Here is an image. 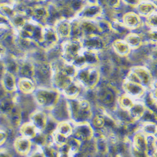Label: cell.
Here are the masks:
<instances>
[{"label": "cell", "instance_id": "cell-1", "mask_svg": "<svg viewBox=\"0 0 157 157\" xmlns=\"http://www.w3.org/2000/svg\"><path fill=\"white\" fill-rule=\"evenodd\" d=\"M70 120L74 124L89 123L94 114L93 103L84 96L67 99Z\"/></svg>", "mask_w": 157, "mask_h": 157}, {"label": "cell", "instance_id": "cell-2", "mask_svg": "<svg viewBox=\"0 0 157 157\" xmlns=\"http://www.w3.org/2000/svg\"><path fill=\"white\" fill-rule=\"evenodd\" d=\"M96 106L102 108L108 113L112 111L117 106V99L120 93L111 83L102 84L94 89Z\"/></svg>", "mask_w": 157, "mask_h": 157}, {"label": "cell", "instance_id": "cell-3", "mask_svg": "<svg viewBox=\"0 0 157 157\" xmlns=\"http://www.w3.org/2000/svg\"><path fill=\"white\" fill-rule=\"evenodd\" d=\"M32 95L37 108L48 112L54 107L61 93L52 87H36Z\"/></svg>", "mask_w": 157, "mask_h": 157}, {"label": "cell", "instance_id": "cell-4", "mask_svg": "<svg viewBox=\"0 0 157 157\" xmlns=\"http://www.w3.org/2000/svg\"><path fill=\"white\" fill-rule=\"evenodd\" d=\"M101 77L99 66L85 65L77 69L74 80L85 90H91L95 89L99 85Z\"/></svg>", "mask_w": 157, "mask_h": 157}, {"label": "cell", "instance_id": "cell-5", "mask_svg": "<svg viewBox=\"0 0 157 157\" xmlns=\"http://www.w3.org/2000/svg\"><path fill=\"white\" fill-rule=\"evenodd\" d=\"M60 58L66 63L72 64L74 60L79 55L83 49L81 39L70 38L60 43Z\"/></svg>", "mask_w": 157, "mask_h": 157}, {"label": "cell", "instance_id": "cell-6", "mask_svg": "<svg viewBox=\"0 0 157 157\" xmlns=\"http://www.w3.org/2000/svg\"><path fill=\"white\" fill-rule=\"evenodd\" d=\"M35 73L33 81L36 87H51L52 68L49 62H34Z\"/></svg>", "mask_w": 157, "mask_h": 157}, {"label": "cell", "instance_id": "cell-7", "mask_svg": "<svg viewBox=\"0 0 157 157\" xmlns=\"http://www.w3.org/2000/svg\"><path fill=\"white\" fill-rule=\"evenodd\" d=\"M84 49L100 54L108 47V40L101 35L93 34L84 36L81 38Z\"/></svg>", "mask_w": 157, "mask_h": 157}, {"label": "cell", "instance_id": "cell-8", "mask_svg": "<svg viewBox=\"0 0 157 157\" xmlns=\"http://www.w3.org/2000/svg\"><path fill=\"white\" fill-rule=\"evenodd\" d=\"M105 10L99 4L85 5L78 11L74 18L78 20L95 21L104 15Z\"/></svg>", "mask_w": 157, "mask_h": 157}, {"label": "cell", "instance_id": "cell-9", "mask_svg": "<svg viewBox=\"0 0 157 157\" xmlns=\"http://www.w3.org/2000/svg\"><path fill=\"white\" fill-rule=\"evenodd\" d=\"M101 58L99 54L97 52L83 49L81 53L74 60L72 65L77 69H80L85 65H93V66H99L101 63Z\"/></svg>", "mask_w": 157, "mask_h": 157}, {"label": "cell", "instance_id": "cell-10", "mask_svg": "<svg viewBox=\"0 0 157 157\" xmlns=\"http://www.w3.org/2000/svg\"><path fill=\"white\" fill-rule=\"evenodd\" d=\"M47 113L58 123L71 121L67 100L62 94L54 107Z\"/></svg>", "mask_w": 157, "mask_h": 157}, {"label": "cell", "instance_id": "cell-11", "mask_svg": "<svg viewBox=\"0 0 157 157\" xmlns=\"http://www.w3.org/2000/svg\"><path fill=\"white\" fill-rule=\"evenodd\" d=\"M60 44L59 38L53 25L46 24L43 26L42 42L40 45L45 52Z\"/></svg>", "mask_w": 157, "mask_h": 157}, {"label": "cell", "instance_id": "cell-12", "mask_svg": "<svg viewBox=\"0 0 157 157\" xmlns=\"http://www.w3.org/2000/svg\"><path fill=\"white\" fill-rule=\"evenodd\" d=\"M123 93L134 100H141L147 93V89L141 84L131 82L123 78L121 84Z\"/></svg>", "mask_w": 157, "mask_h": 157}, {"label": "cell", "instance_id": "cell-13", "mask_svg": "<svg viewBox=\"0 0 157 157\" xmlns=\"http://www.w3.org/2000/svg\"><path fill=\"white\" fill-rule=\"evenodd\" d=\"M94 129L89 123L74 124L73 132L71 136L81 143L89 141L93 139Z\"/></svg>", "mask_w": 157, "mask_h": 157}, {"label": "cell", "instance_id": "cell-14", "mask_svg": "<svg viewBox=\"0 0 157 157\" xmlns=\"http://www.w3.org/2000/svg\"><path fill=\"white\" fill-rule=\"evenodd\" d=\"M137 76L140 84L148 90L156 77L153 76L151 71L146 65H136L129 68Z\"/></svg>", "mask_w": 157, "mask_h": 157}, {"label": "cell", "instance_id": "cell-15", "mask_svg": "<svg viewBox=\"0 0 157 157\" xmlns=\"http://www.w3.org/2000/svg\"><path fill=\"white\" fill-rule=\"evenodd\" d=\"M52 71L51 87L59 91L60 93L74 79L65 74L60 69L52 68Z\"/></svg>", "mask_w": 157, "mask_h": 157}, {"label": "cell", "instance_id": "cell-16", "mask_svg": "<svg viewBox=\"0 0 157 157\" xmlns=\"http://www.w3.org/2000/svg\"><path fill=\"white\" fill-rule=\"evenodd\" d=\"M121 21L130 32H136L144 26L143 20L135 11H128L122 15Z\"/></svg>", "mask_w": 157, "mask_h": 157}, {"label": "cell", "instance_id": "cell-17", "mask_svg": "<svg viewBox=\"0 0 157 157\" xmlns=\"http://www.w3.org/2000/svg\"><path fill=\"white\" fill-rule=\"evenodd\" d=\"M56 29L60 43H62L71 38L72 31V20L60 18L54 24Z\"/></svg>", "mask_w": 157, "mask_h": 157}, {"label": "cell", "instance_id": "cell-18", "mask_svg": "<svg viewBox=\"0 0 157 157\" xmlns=\"http://www.w3.org/2000/svg\"><path fill=\"white\" fill-rule=\"evenodd\" d=\"M48 113L39 108H36L30 113L29 121L32 123L38 132H42L47 124Z\"/></svg>", "mask_w": 157, "mask_h": 157}, {"label": "cell", "instance_id": "cell-19", "mask_svg": "<svg viewBox=\"0 0 157 157\" xmlns=\"http://www.w3.org/2000/svg\"><path fill=\"white\" fill-rule=\"evenodd\" d=\"M13 146L17 155L20 156L27 157L33 148V143L31 140L19 135L15 138Z\"/></svg>", "mask_w": 157, "mask_h": 157}, {"label": "cell", "instance_id": "cell-20", "mask_svg": "<svg viewBox=\"0 0 157 157\" xmlns=\"http://www.w3.org/2000/svg\"><path fill=\"white\" fill-rule=\"evenodd\" d=\"M135 11L140 17L145 18L154 12L157 11L156 2L152 0L141 1L135 8Z\"/></svg>", "mask_w": 157, "mask_h": 157}, {"label": "cell", "instance_id": "cell-21", "mask_svg": "<svg viewBox=\"0 0 157 157\" xmlns=\"http://www.w3.org/2000/svg\"><path fill=\"white\" fill-rule=\"evenodd\" d=\"M31 16L32 20L42 25L47 24L49 18V9L48 6L38 5L32 9Z\"/></svg>", "mask_w": 157, "mask_h": 157}, {"label": "cell", "instance_id": "cell-22", "mask_svg": "<svg viewBox=\"0 0 157 157\" xmlns=\"http://www.w3.org/2000/svg\"><path fill=\"white\" fill-rule=\"evenodd\" d=\"M1 81L2 86L7 94H13L18 90L17 77L14 74L6 71L3 75Z\"/></svg>", "mask_w": 157, "mask_h": 157}, {"label": "cell", "instance_id": "cell-23", "mask_svg": "<svg viewBox=\"0 0 157 157\" xmlns=\"http://www.w3.org/2000/svg\"><path fill=\"white\" fill-rule=\"evenodd\" d=\"M85 90L74 79L63 90L61 94L66 99H74L82 96Z\"/></svg>", "mask_w": 157, "mask_h": 157}, {"label": "cell", "instance_id": "cell-24", "mask_svg": "<svg viewBox=\"0 0 157 157\" xmlns=\"http://www.w3.org/2000/svg\"><path fill=\"white\" fill-rule=\"evenodd\" d=\"M111 47L113 52L118 57H128L132 50L123 38H116L111 42Z\"/></svg>", "mask_w": 157, "mask_h": 157}, {"label": "cell", "instance_id": "cell-25", "mask_svg": "<svg viewBox=\"0 0 157 157\" xmlns=\"http://www.w3.org/2000/svg\"><path fill=\"white\" fill-rule=\"evenodd\" d=\"M6 117L10 128L14 130L19 128L23 123V117L21 109L18 103L17 104L13 110Z\"/></svg>", "mask_w": 157, "mask_h": 157}, {"label": "cell", "instance_id": "cell-26", "mask_svg": "<svg viewBox=\"0 0 157 157\" xmlns=\"http://www.w3.org/2000/svg\"><path fill=\"white\" fill-rule=\"evenodd\" d=\"M35 65L32 61H23L18 64L17 75L18 78H29L33 80Z\"/></svg>", "mask_w": 157, "mask_h": 157}, {"label": "cell", "instance_id": "cell-27", "mask_svg": "<svg viewBox=\"0 0 157 157\" xmlns=\"http://www.w3.org/2000/svg\"><path fill=\"white\" fill-rule=\"evenodd\" d=\"M78 23L82 36L93 34L101 35L96 20H78Z\"/></svg>", "mask_w": 157, "mask_h": 157}, {"label": "cell", "instance_id": "cell-28", "mask_svg": "<svg viewBox=\"0 0 157 157\" xmlns=\"http://www.w3.org/2000/svg\"><path fill=\"white\" fill-rule=\"evenodd\" d=\"M18 90L25 95H32L36 87L35 81L29 78H18L17 81Z\"/></svg>", "mask_w": 157, "mask_h": 157}, {"label": "cell", "instance_id": "cell-29", "mask_svg": "<svg viewBox=\"0 0 157 157\" xmlns=\"http://www.w3.org/2000/svg\"><path fill=\"white\" fill-rule=\"evenodd\" d=\"M146 108L145 104L141 100H135L133 106L128 110L131 118L135 122H139Z\"/></svg>", "mask_w": 157, "mask_h": 157}, {"label": "cell", "instance_id": "cell-30", "mask_svg": "<svg viewBox=\"0 0 157 157\" xmlns=\"http://www.w3.org/2000/svg\"><path fill=\"white\" fill-rule=\"evenodd\" d=\"M17 100L14 97H5L0 100V116L7 117L15 108Z\"/></svg>", "mask_w": 157, "mask_h": 157}, {"label": "cell", "instance_id": "cell-31", "mask_svg": "<svg viewBox=\"0 0 157 157\" xmlns=\"http://www.w3.org/2000/svg\"><path fill=\"white\" fill-rule=\"evenodd\" d=\"M123 39L132 50H137L143 45L141 35L136 32H129Z\"/></svg>", "mask_w": 157, "mask_h": 157}, {"label": "cell", "instance_id": "cell-32", "mask_svg": "<svg viewBox=\"0 0 157 157\" xmlns=\"http://www.w3.org/2000/svg\"><path fill=\"white\" fill-rule=\"evenodd\" d=\"M20 136L32 140L38 132L35 127L29 121L23 122L18 129Z\"/></svg>", "mask_w": 157, "mask_h": 157}, {"label": "cell", "instance_id": "cell-33", "mask_svg": "<svg viewBox=\"0 0 157 157\" xmlns=\"http://www.w3.org/2000/svg\"><path fill=\"white\" fill-rule=\"evenodd\" d=\"M132 145L138 150L146 151L147 141L146 136L140 131L135 133L131 138Z\"/></svg>", "mask_w": 157, "mask_h": 157}, {"label": "cell", "instance_id": "cell-34", "mask_svg": "<svg viewBox=\"0 0 157 157\" xmlns=\"http://www.w3.org/2000/svg\"><path fill=\"white\" fill-rule=\"evenodd\" d=\"M139 33L142 37L143 44L156 46V30L149 29L146 27L145 30H143Z\"/></svg>", "mask_w": 157, "mask_h": 157}, {"label": "cell", "instance_id": "cell-35", "mask_svg": "<svg viewBox=\"0 0 157 157\" xmlns=\"http://www.w3.org/2000/svg\"><path fill=\"white\" fill-rule=\"evenodd\" d=\"M111 27L114 34L124 36L130 31L123 25L122 21L117 18H112L110 21Z\"/></svg>", "mask_w": 157, "mask_h": 157}, {"label": "cell", "instance_id": "cell-36", "mask_svg": "<svg viewBox=\"0 0 157 157\" xmlns=\"http://www.w3.org/2000/svg\"><path fill=\"white\" fill-rule=\"evenodd\" d=\"M135 100L130 98L126 94L121 93L119 94L117 99V106L124 109L128 111L130 108L133 106Z\"/></svg>", "mask_w": 157, "mask_h": 157}, {"label": "cell", "instance_id": "cell-37", "mask_svg": "<svg viewBox=\"0 0 157 157\" xmlns=\"http://www.w3.org/2000/svg\"><path fill=\"white\" fill-rule=\"evenodd\" d=\"M146 152L148 157H156L157 139L156 136H146Z\"/></svg>", "mask_w": 157, "mask_h": 157}, {"label": "cell", "instance_id": "cell-38", "mask_svg": "<svg viewBox=\"0 0 157 157\" xmlns=\"http://www.w3.org/2000/svg\"><path fill=\"white\" fill-rule=\"evenodd\" d=\"M140 131L145 136H156V133H157L156 123H154V122L140 123Z\"/></svg>", "mask_w": 157, "mask_h": 157}, {"label": "cell", "instance_id": "cell-39", "mask_svg": "<svg viewBox=\"0 0 157 157\" xmlns=\"http://www.w3.org/2000/svg\"><path fill=\"white\" fill-rule=\"evenodd\" d=\"M74 123L71 121H63L58 123L57 131L67 137L71 136L73 132Z\"/></svg>", "mask_w": 157, "mask_h": 157}, {"label": "cell", "instance_id": "cell-40", "mask_svg": "<svg viewBox=\"0 0 157 157\" xmlns=\"http://www.w3.org/2000/svg\"><path fill=\"white\" fill-rule=\"evenodd\" d=\"M66 144L69 148L70 153L73 156L79 152L82 145V143L80 141H78L77 140L72 136H70L68 138Z\"/></svg>", "mask_w": 157, "mask_h": 157}, {"label": "cell", "instance_id": "cell-41", "mask_svg": "<svg viewBox=\"0 0 157 157\" xmlns=\"http://www.w3.org/2000/svg\"><path fill=\"white\" fill-rule=\"evenodd\" d=\"M58 123V122H57L54 119L52 118V117L48 114V119L47 124L42 133H44L46 135H52L57 130Z\"/></svg>", "mask_w": 157, "mask_h": 157}, {"label": "cell", "instance_id": "cell-42", "mask_svg": "<svg viewBox=\"0 0 157 157\" xmlns=\"http://www.w3.org/2000/svg\"><path fill=\"white\" fill-rule=\"evenodd\" d=\"M31 141L34 147L43 148L47 145V135L42 132H38Z\"/></svg>", "mask_w": 157, "mask_h": 157}, {"label": "cell", "instance_id": "cell-43", "mask_svg": "<svg viewBox=\"0 0 157 157\" xmlns=\"http://www.w3.org/2000/svg\"><path fill=\"white\" fill-rule=\"evenodd\" d=\"M143 23L147 28L157 30V11L154 12L153 13L145 18Z\"/></svg>", "mask_w": 157, "mask_h": 157}, {"label": "cell", "instance_id": "cell-44", "mask_svg": "<svg viewBox=\"0 0 157 157\" xmlns=\"http://www.w3.org/2000/svg\"><path fill=\"white\" fill-rule=\"evenodd\" d=\"M140 123L145 122H154L156 123V113L151 111L150 109L146 108L142 117L139 121Z\"/></svg>", "mask_w": 157, "mask_h": 157}, {"label": "cell", "instance_id": "cell-45", "mask_svg": "<svg viewBox=\"0 0 157 157\" xmlns=\"http://www.w3.org/2000/svg\"><path fill=\"white\" fill-rule=\"evenodd\" d=\"M42 149L45 157H58V148L54 145H45Z\"/></svg>", "mask_w": 157, "mask_h": 157}, {"label": "cell", "instance_id": "cell-46", "mask_svg": "<svg viewBox=\"0 0 157 157\" xmlns=\"http://www.w3.org/2000/svg\"><path fill=\"white\" fill-rule=\"evenodd\" d=\"M53 139H54V145L59 147L65 145V144L67 143L68 137L60 133L56 130V132L53 133Z\"/></svg>", "mask_w": 157, "mask_h": 157}, {"label": "cell", "instance_id": "cell-47", "mask_svg": "<svg viewBox=\"0 0 157 157\" xmlns=\"http://www.w3.org/2000/svg\"><path fill=\"white\" fill-rule=\"evenodd\" d=\"M129 155L132 157H148L146 151L138 150L132 145L129 147Z\"/></svg>", "mask_w": 157, "mask_h": 157}, {"label": "cell", "instance_id": "cell-48", "mask_svg": "<svg viewBox=\"0 0 157 157\" xmlns=\"http://www.w3.org/2000/svg\"><path fill=\"white\" fill-rule=\"evenodd\" d=\"M59 155L58 157H74L70 153L69 148L66 143L63 145L57 147Z\"/></svg>", "mask_w": 157, "mask_h": 157}, {"label": "cell", "instance_id": "cell-49", "mask_svg": "<svg viewBox=\"0 0 157 157\" xmlns=\"http://www.w3.org/2000/svg\"><path fill=\"white\" fill-rule=\"evenodd\" d=\"M9 138V133L7 130L0 128V147L6 143Z\"/></svg>", "mask_w": 157, "mask_h": 157}, {"label": "cell", "instance_id": "cell-50", "mask_svg": "<svg viewBox=\"0 0 157 157\" xmlns=\"http://www.w3.org/2000/svg\"><path fill=\"white\" fill-rule=\"evenodd\" d=\"M27 157H45V156H44L42 148L35 147L33 149L32 148L31 152L30 153V154Z\"/></svg>", "mask_w": 157, "mask_h": 157}, {"label": "cell", "instance_id": "cell-51", "mask_svg": "<svg viewBox=\"0 0 157 157\" xmlns=\"http://www.w3.org/2000/svg\"><path fill=\"white\" fill-rule=\"evenodd\" d=\"M140 2L139 0H121V3L124 5H126L128 7H132L135 9L136 5Z\"/></svg>", "mask_w": 157, "mask_h": 157}, {"label": "cell", "instance_id": "cell-52", "mask_svg": "<svg viewBox=\"0 0 157 157\" xmlns=\"http://www.w3.org/2000/svg\"><path fill=\"white\" fill-rule=\"evenodd\" d=\"M0 157H13L11 153L5 148H0Z\"/></svg>", "mask_w": 157, "mask_h": 157}, {"label": "cell", "instance_id": "cell-53", "mask_svg": "<svg viewBox=\"0 0 157 157\" xmlns=\"http://www.w3.org/2000/svg\"><path fill=\"white\" fill-rule=\"evenodd\" d=\"M86 5H95L99 4L98 0H82Z\"/></svg>", "mask_w": 157, "mask_h": 157}, {"label": "cell", "instance_id": "cell-54", "mask_svg": "<svg viewBox=\"0 0 157 157\" xmlns=\"http://www.w3.org/2000/svg\"><path fill=\"white\" fill-rule=\"evenodd\" d=\"M140 2H141V1H145V0H139Z\"/></svg>", "mask_w": 157, "mask_h": 157}]
</instances>
